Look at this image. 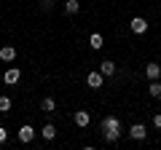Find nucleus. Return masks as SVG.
Listing matches in <instances>:
<instances>
[{"instance_id": "f257e3e1", "label": "nucleus", "mask_w": 161, "mask_h": 150, "mask_svg": "<svg viewBox=\"0 0 161 150\" xmlns=\"http://www.w3.org/2000/svg\"><path fill=\"white\" fill-rule=\"evenodd\" d=\"M99 129H102V134H105L108 142H118V137H121V121L115 115H105Z\"/></svg>"}, {"instance_id": "f03ea898", "label": "nucleus", "mask_w": 161, "mask_h": 150, "mask_svg": "<svg viewBox=\"0 0 161 150\" xmlns=\"http://www.w3.org/2000/svg\"><path fill=\"white\" fill-rule=\"evenodd\" d=\"M3 81H6V86H16V83L22 81V70L19 67H8L6 72H3Z\"/></svg>"}, {"instance_id": "7ed1b4c3", "label": "nucleus", "mask_w": 161, "mask_h": 150, "mask_svg": "<svg viewBox=\"0 0 161 150\" xmlns=\"http://www.w3.org/2000/svg\"><path fill=\"white\" fill-rule=\"evenodd\" d=\"M129 137L137 139V142L148 139V129H145V123H132V129H129Z\"/></svg>"}, {"instance_id": "20e7f679", "label": "nucleus", "mask_w": 161, "mask_h": 150, "mask_svg": "<svg viewBox=\"0 0 161 150\" xmlns=\"http://www.w3.org/2000/svg\"><path fill=\"white\" fill-rule=\"evenodd\" d=\"M16 137H19V142H24V145H27V142H32V139H35V129L30 126V123H24V126H19Z\"/></svg>"}, {"instance_id": "39448f33", "label": "nucleus", "mask_w": 161, "mask_h": 150, "mask_svg": "<svg viewBox=\"0 0 161 150\" xmlns=\"http://www.w3.org/2000/svg\"><path fill=\"white\" fill-rule=\"evenodd\" d=\"M129 27H132L134 35H145V32H148V22H145V16H134L132 22H129Z\"/></svg>"}, {"instance_id": "423d86ee", "label": "nucleus", "mask_w": 161, "mask_h": 150, "mask_svg": "<svg viewBox=\"0 0 161 150\" xmlns=\"http://www.w3.org/2000/svg\"><path fill=\"white\" fill-rule=\"evenodd\" d=\"M73 121H75V126H80V129H86L89 123H92V115H89V110H75V115H73Z\"/></svg>"}, {"instance_id": "0eeeda50", "label": "nucleus", "mask_w": 161, "mask_h": 150, "mask_svg": "<svg viewBox=\"0 0 161 150\" xmlns=\"http://www.w3.org/2000/svg\"><path fill=\"white\" fill-rule=\"evenodd\" d=\"M102 78H105V75L99 72V70H94V72L86 75V86L89 88H102Z\"/></svg>"}, {"instance_id": "6e6552de", "label": "nucleus", "mask_w": 161, "mask_h": 150, "mask_svg": "<svg viewBox=\"0 0 161 150\" xmlns=\"http://www.w3.org/2000/svg\"><path fill=\"white\" fill-rule=\"evenodd\" d=\"M145 78H148V81H156V78H161V67L156 62H148L145 64Z\"/></svg>"}, {"instance_id": "1a4fd4ad", "label": "nucleus", "mask_w": 161, "mask_h": 150, "mask_svg": "<svg viewBox=\"0 0 161 150\" xmlns=\"http://www.w3.org/2000/svg\"><path fill=\"white\" fill-rule=\"evenodd\" d=\"M0 59L3 62H14L16 59V46H3L0 48Z\"/></svg>"}, {"instance_id": "9d476101", "label": "nucleus", "mask_w": 161, "mask_h": 150, "mask_svg": "<svg viewBox=\"0 0 161 150\" xmlns=\"http://www.w3.org/2000/svg\"><path fill=\"white\" fill-rule=\"evenodd\" d=\"M99 72H102L105 78H110V75H115V62H113V59H105V62L99 64Z\"/></svg>"}, {"instance_id": "9b49d317", "label": "nucleus", "mask_w": 161, "mask_h": 150, "mask_svg": "<svg viewBox=\"0 0 161 150\" xmlns=\"http://www.w3.org/2000/svg\"><path fill=\"white\" fill-rule=\"evenodd\" d=\"M148 94H150L153 99H161V83H158V78L148 83Z\"/></svg>"}, {"instance_id": "f8f14e48", "label": "nucleus", "mask_w": 161, "mask_h": 150, "mask_svg": "<svg viewBox=\"0 0 161 150\" xmlns=\"http://www.w3.org/2000/svg\"><path fill=\"white\" fill-rule=\"evenodd\" d=\"M80 11V0H64V13H78Z\"/></svg>"}, {"instance_id": "ddd939ff", "label": "nucleus", "mask_w": 161, "mask_h": 150, "mask_svg": "<svg viewBox=\"0 0 161 150\" xmlns=\"http://www.w3.org/2000/svg\"><path fill=\"white\" fill-rule=\"evenodd\" d=\"M40 134H43V139H54L57 137V126L54 123H46V126L40 129Z\"/></svg>"}, {"instance_id": "4468645a", "label": "nucleus", "mask_w": 161, "mask_h": 150, "mask_svg": "<svg viewBox=\"0 0 161 150\" xmlns=\"http://www.w3.org/2000/svg\"><path fill=\"white\" fill-rule=\"evenodd\" d=\"M40 110H43V113H54V110H57V102H54L51 97H46L43 102H40Z\"/></svg>"}, {"instance_id": "2eb2a0df", "label": "nucleus", "mask_w": 161, "mask_h": 150, "mask_svg": "<svg viewBox=\"0 0 161 150\" xmlns=\"http://www.w3.org/2000/svg\"><path fill=\"white\" fill-rule=\"evenodd\" d=\"M89 46H92V48H102V46H105V40H102V35H99V32H94L92 38H89Z\"/></svg>"}, {"instance_id": "dca6fc26", "label": "nucleus", "mask_w": 161, "mask_h": 150, "mask_svg": "<svg viewBox=\"0 0 161 150\" xmlns=\"http://www.w3.org/2000/svg\"><path fill=\"white\" fill-rule=\"evenodd\" d=\"M11 97H0V113H3V115H6V113H11Z\"/></svg>"}, {"instance_id": "f3484780", "label": "nucleus", "mask_w": 161, "mask_h": 150, "mask_svg": "<svg viewBox=\"0 0 161 150\" xmlns=\"http://www.w3.org/2000/svg\"><path fill=\"white\" fill-rule=\"evenodd\" d=\"M153 126L161 129V113H156V115H153Z\"/></svg>"}, {"instance_id": "a211bd4d", "label": "nucleus", "mask_w": 161, "mask_h": 150, "mask_svg": "<svg viewBox=\"0 0 161 150\" xmlns=\"http://www.w3.org/2000/svg\"><path fill=\"white\" fill-rule=\"evenodd\" d=\"M6 139H8V131H6V129H3V126H0V145L6 142Z\"/></svg>"}]
</instances>
